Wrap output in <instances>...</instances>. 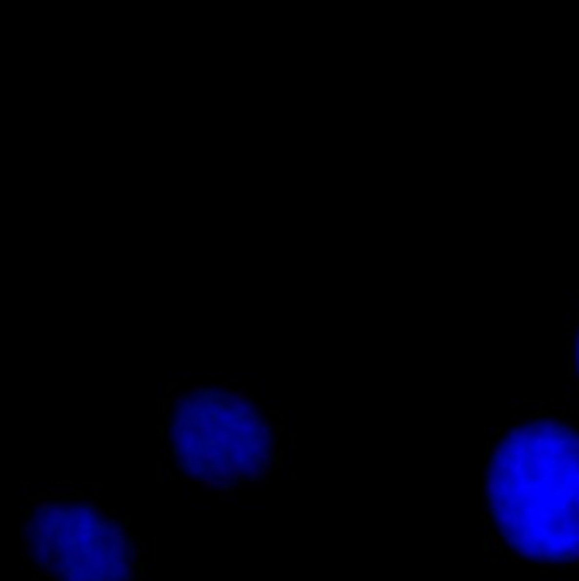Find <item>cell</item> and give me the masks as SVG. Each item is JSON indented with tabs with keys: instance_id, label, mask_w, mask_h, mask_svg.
Returning a JSON list of instances; mask_svg holds the SVG:
<instances>
[{
	"instance_id": "6da1fadb",
	"label": "cell",
	"mask_w": 579,
	"mask_h": 581,
	"mask_svg": "<svg viewBox=\"0 0 579 581\" xmlns=\"http://www.w3.org/2000/svg\"><path fill=\"white\" fill-rule=\"evenodd\" d=\"M486 534L514 561L579 563V423L559 407L516 409L496 432Z\"/></svg>"
},
{
	"instance_id": "7a4b0ae2",
	"label": "cell",
	"mask_w": 579,
	"mask_h": 581,
	"mask_svg": "<svg viewBox=\"0 0 579 581\" xmlns=\"http://www.w3.org/2000/svg\"><path fill=\"white\" fill-rule=\"evenodd\" d=\"M168 455L183 480L213 491L260 484L279 464L276 425L242 391L193 384L168 416Z\"/></svg>"
},
{
	"instance_id": "3957f363",
	"label": "cell",
	"mask_w": 579,
	"mask_h": 581,
	"mask_svg": "<svg viewBox=\"0 0 579 581\" xmlns=\"http://www.w3.org/2000/svg\"><path fill=\"white\" fill-rule=\"evenodd\" d=\"M30 581H131L136 552L127 529L98 502H43L23 536Z\"/></svg>"
},
{
	"instance_id": "277c9868",
	"label": "cell",
	"mask_w": 579,
	"mask_h": 581,
	"mask_svg": "<svg viewBox=\"0 0 579 581\" xmlns=\"http://www.w3.org/2000/svg\"><path fill=\"white\" fill-rule=\"evenodd\" d=\"M568 382H570V391L579 401V319L577 326L570 337V358H568Z\"/></svg>"
}]
</instances>
